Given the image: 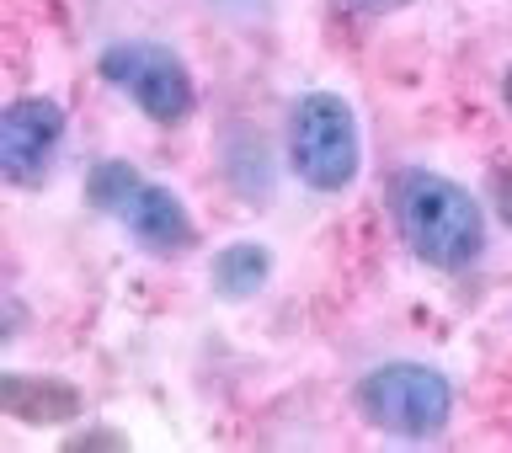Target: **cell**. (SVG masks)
Returning a JSON list of instances; mask_svg holds the SVG:
<instances>
[{"label": "cell", "instance_id": "cell-11", "mask_svg": "<svg viewBox=\"0 0 512 453\" xmlns=\"http://www.w3.org/2000/svg\"><path fill=\"white\" fill-rule=\"evenodd\" d=\"M352 11H368V16H379V11H395V6H406V0H347Z\"/></svg>", "mask_w": 512, "mask_h": 453}, {"label": "cell", "instance_id": "cell-9", "mask_svg": "<svg viewBox=\"0 0 512 453\" xmlns=\"http://www.w3.org/2000/svg\"><path fill=\"white\" fill-rule=\"evenodd\" d=\"M134 182H139V171L128 166V160H102V166H91V176H86V198H91V208L112 214V208H118V198H123Z\"/></svg>", "mask_w": 512, "mask_h": 453}, {"label": "cell", "instance_id": "cell-12", "mask_svg": "<svg viewBox=\"0 0 512 453\" xmlns=\"http://www.w3.org/2000/svg\"><path fill=\"white\" fill-rule=\"evenodd\" d=\"M502 102H507V112H512V70H507V80H502Z\"/></svg>", "mask_w": 512, "mask_h": 453}, {"label": "cell", "instance_id": "cell-3", "mask_svg": "<svg viewBox=\"0 0 512 453\" xmlns=\"http://www.w3.org/2000/svg\"><path fill=\"white\" fill-rule=\"evenodd\" d=\"M358 411L368 427L390 432V438H438L454 416V384H448L432 363L395 358L379 363L358 379Z\"/></svg>", "mask_w": 512, "mask_h": 453}, {"label": "cell", "instance_id": "cell-4", "mask_svg": "<svg viewBox=\"0 0 512 453\" xmlns=\"http://www.w3.org/2000/svg\"><path fill=\"white\" fill-rule=\"evenodd\" d=\"M96 70L112 91H123L150 123H187L192 107H198V86H192V70L187 59L166 43H150V38H123L102 48Z\"/></svg>", "mask_w": 512, "mask_h": 453}, {"label": "cell", "instance_id": "cell-5", "mask_svg": "<svg viewBox=\"0 0 512 453\" xmlns=\"http://www.w3.org/2000/svg\"><path fill=\"white\" fill-rule=\"evenodd\" d=\"M64 144V107L54 96H16L0 118V166L11 182H38Z\"/></svg>", "mask_w": 512, "mask_h": 453}, {"label": "cell", "instance_id": "cell-10", "mask_svg": "<svg viewBox=\"0 0 512 453\" xmlns=\"http://www.w3.org/2000/svg\"><path fill=\"white\" fill-rule=\"evenodd\" d=\"M491 203H496V214L512 224V166L491 171Z\"/></svg>", "mask_w": 512, "mask_h": 453}, {"label": "cell", "instance_id": "cell-8", "mask_svg": "<svg viewBox=\"0 0 512 453\" xmlns=\"http://www.w3.org/2000/svg\"><path fill=\"white\" fill-rule=\"evenodd\" d=\"M6 411L16 422H70L80 411V395L64 390V384H48V379H6Z\"/></svg>", "mask_w": 512, "mask_h": 453}, {"label": "cell", "instance_id": "cell-1", "mask_svg": "<svg viewBox=\"0 0 512 453\" xmlns=\"http://www.w3.org/2000/svg\"><path fill=\"white\" fill-rule=\"evenodd\" d=\"M390 214L406 251L432 272H464L486 251V208L443 171L400 166L390 182Z\"/></svg>", "mask_w": 512, "mask_h": 453}, {"label": "cell", "instance_id": "cell-7", "mask_svg": "<svg viewBox=\"0 0 512 453\" xmlns=\"http://www.w3.org/2000/svg\"><path fill=\"white\" fill-rule=\"evenodd\" d=\"M214 294L224 299H251L262 294V283L272 278V251L256 246V240H235V246H224L214 256Z\"/></svg>", "mask_w": 512, "mask_h": 453}, {"label": "cell", "instance_id": "cell-6", "mask_svg": "<svg viewBox=\"0 0 512 453\" xmlns=\"http://www.w3.org/2000/svg\"><path fill=\"white\" fill-rule=\"evenodd\" d=\"M112 219H118L150 256H182V251L198 246V224H192L187 203L176 198L171 187L150 182V176H139V182L123 192L118 208H112Z\"/></svg>", "mask_w": 512, "mask_h": 453}, {"label": "cell", "instance_id": "cell-2", "mask_svg": "<svg viewBox=\"0 0 512 453\" xmlns=\"http://www.w3.org/2000/svg\"><path fill=\"white\" fill-rule=\"evenodd\" d=\"M288 166L310 192H347L363 166L358 112L336 91H304L288 107Z\"/></svg>", "mask_w": 512, "mask_h": 453}]
</instances>
